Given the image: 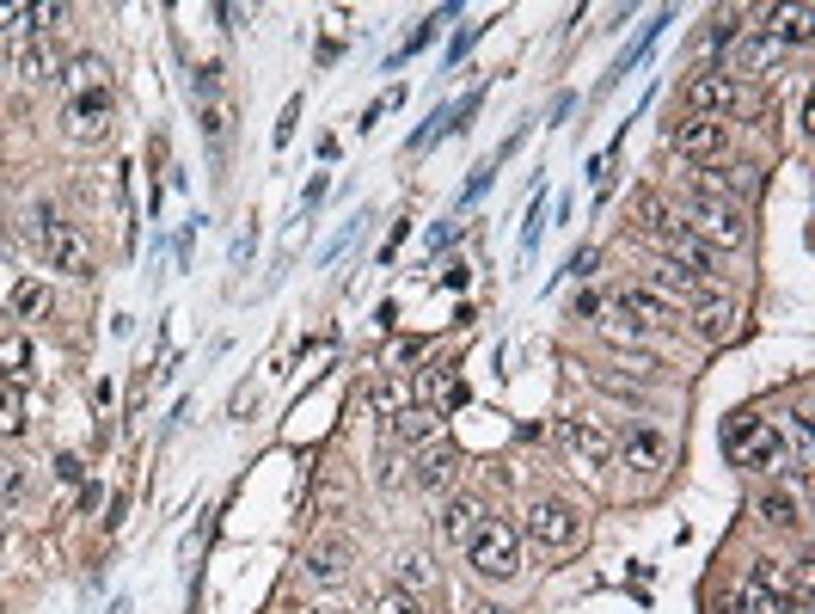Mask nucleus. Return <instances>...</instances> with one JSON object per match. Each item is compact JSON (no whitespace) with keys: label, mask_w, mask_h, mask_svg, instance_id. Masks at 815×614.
Instances as JSON below:
<instances>
[{"label":"nucleus","mask_w":815,"mask_h":614,"mask_svg":"<svg viewBox=\"0 0 815 614\" xmlns=\"http://www.w3.org/2000/svg\"><path fill=\"white\" fill-rule=\"evenodd\" d=\"M723 454L730 468H749V473H785V430L761 412H736L723 424Z\"/></svg>","instance_id":"1"},{"label":"nucleus","mask_w":815,"mask_h":614,"mask_svg":"<svg viewBox=\"0 0 815 614\" xmlns=\"http://www.w3.org/2000/svg\"><path fill=\"white\" fill-rule=\"evenodd\" d=\"M558 442H565L570 473H582V480H601V473L613 468V454H619L613 430H607L601 418H565V424H558Z\"/></svg>","instance_id":"2"},{"label":"nucleus","mask_w":815,"mask_h":614,"mask_svg":"<svg viewBox=\"0 0 815 614\" xmlns=\"http://www.w3.org/2000/svg\"><path fill=\"white\" fill-rule=\"evenodd\" d=\"M681 222H687V234H699V241L711 246V253H730V246L749 241V209L693 197V191H687V203H681Z\"/></svg>","instance_id":"3"},{"label":"nucleus","mask_w":815,"mask_h":614,"mask_svg":"<svg viewBox=\"0 0 815 614\" xmlns=\"http://www.w3.org/2000/svg\"><path fill=\"white\" fill-rule=\"evenodd\" d=\"M582 534H589V516L577 504H565V498H534L527 504V541L534 548L570 553V548H582Z\"/></svg>","instance_id":"4"},{"label":"nucleus","mask_w":815,"mask_h":614,"mask_svg":"<svg viewBox=\"0 0 815 614\" xmlns=\"http://www.w3.org/2000/svg\"><path fill=\"white\" fill-rule=\"evenodd\" d=\"M742 81L730 74V68H699L693 81L681 86V111L687 117H711V123H723V117H736L742 111Z\"/></svg>","instance_id":"5"},{"label":"nucleus","mask_w":815,"mask_h":614,"mask_svg":"<svg viewBox=\"0 0 815 614\" xmlns=\"http://www.w3.org/2000/svg\"><path fill=\"white\" fill-rule=\"evenodd\" d=\"M466 565H473L478 577H491V584H509V577L522 572V534H515L509 522H485V529L466 541Z\"/></svg>","instance_id":"6"},{"label":"nucleus","mask_w":815,"mask_h":614,"mask_svg":"<svg viewBox=\"0 0 815 614\" xmlns=\"http://www.w3.org/2000/svg\"><path fill=\"white\" fill-rule=\"evenodd\" d=\"M43 258H50V270H62V277H93L99 270V253L93 241H86V227L74 222H43Z\"/></svg>","instance_id":"7"},{"label":"nucleus","mask_w":815,"mask_h":614,"mask_svg":"<svg viewBox=\"0 0 815 614\" xmlns=\"http://www.w3.org/2000/svg\"><path fill=\"white\" fill-rule=\"evenodd\" d=\"M687 191L693 197H711V203H749L754 191H761V173L754 166H699L693 178H687Z\"/></svg>","instance_id":"8"},{"label":"nucleus","mask_w":815,"mask_h":614,"mask_svg":"<svg viewBox=\"0 0 815 614\" xmlns=\"http://www.w3.org/2000/svg\"><path fill=\"white\" fill-rule=\"evenodd\" d=\"M669 147L674 154H687V161H705L718 166L723 161V147H730V123H711V117H681L669 130Z\"/></svg>","instance_id":"9"},{"label":"nucleus","mask_w":815,"mask_h":614,"mask_svg":"<svg viewBox=\"0 0 815 614\" xmlns=\"http://www.w3.org/2000/svg\"><path fill=\"white\" fill-rule=\"evenodd\" d=\"M619 454H626V468H631V473L657 480V473L669 468V437H662L657 424H631V437L619 442Z\"/></svg>","instance_id":"10"},{"label":"nucleus","mask_w":815,"mask_h":614,"mask_svg":"<svg viewBox=\"0 0 815 614\" xmlns=\"http://www.w3.org/2000/svg\"><path fill=\"white\" fill-rule=\"evenodd\" d=\"M461 449H447V442H423V454H417V468H411V485L417 492H442V485H454L461 480Z\"/></svg>","instance_id":"11"},{"label":"nucleus","mask_w":815,"mask_h":614,"mask_svg":"<svg viewBox=\"0 0 815 614\" xmlns=\"http://www.w3.org/2000/svg\"><path fill=\"white\" fill-rule=\"evenodd\" d=\"M613 314H626L631 326H674V320H681V307L662 301L657 289H619Z\"/></svg>","instance_id":"12"},{"label":"nucleus","mask_w":815,"mask_h":614,"mask_svg":"<svg viewBox=\"0 0 815 614\" xmlns=\"http://www.w3.org/2000/svg\"><path fill=\"white\" fill-rule=\"evenodd\" d=\"M307 577H313V584H338L343 572H350V541H343V534H326V541H313V548H307Z\"/></svg>","instance_id":"13"},{"label":"nucleus","mask_w":815,"mask_h":614,"mask_svg":"<svg viewBox=\"0 0 815 614\" xmlns=\"http://www.w3.org/2000/svg\"><path fill=\"white\" fill-rule=\"evenodd\" d=\"M785 55H791V43L778 31H754V38H742L736 62H742V74H773V68H785Z\"/></svg>","instance_id":"14"},{"label":"nucleus","mask_w":815,"mask_h":614,"mask_svg":"<svg viewBox=\"0 0 815 614\" xmlns=\"http://www.w3.org/2000/svg\"><path fill=\"white\" fill-rule=\"evenodd\" d=\"M435 430H442V412H430V406H405L399 418H386V437L405 442V449H423V442H435Z\"/></svg>","instance_id":"15"},{"label":"nucleus","mask_w":815,"mask_h":614,"mask_svg":"<svg viewBox=\"0 0 815 614\" xmlns=\"http://www.w3.org/2000/svg\"><path fill=\"white\" fill-rule=\"evenodd\" d=\"M417 393H423V406H430V412H447V406H466V381H461L454 369H442V362L417 375Z\"/></svg>","instance_id":"16"},{"label":"nucleus","mask_w":815,"mask_h":614,"mask_svg":"<svg viewBox=\"0 0 815 614\" xmlns=\"http://www.w3.org/2000/svg\"><path fill=\"white\" fill-rule=\"evenodd\" d=\"M644 289H657L662 301H674V307H681V301H687V307H693V301H705V283H699L693 270L669 265V258H662V265H657V277H650Z\"/></svg>","instance_id":"17"},{"label":"nucleus","mask_w":815,"mask_h":614,"mask_svg":"<svg viewBox=\"0 0 815 614\" xmlns=\"http://www.w3.org/2000/svg\"><path fill=\"white\" fill-rule=\"evenodd\" d=\"M111 123V93L99 86V93H74L68 99V130L74 135H105Z\"/></svg>","instance_id":"18"},{"label":"nucleus","mask_w":815,"mask_h":614,"mask_svg":"<svg viewBox=\"0 0 815 614\" xmlns=\"http://www.w3.org/2000/svg\"><path fill=\"white\" fill-rule=\"evenodd\" d=\"M485 522H491V516H485V504H478V498H454V504L435 516V529H442V541H473Z\"/></svg>","instance_id":"19"},{"label":"nucleus","mask_w":815,"mask_h":614,"mask_svg":"<svg viewBox=\"0 0 815 614\" xmlns=\"http://www.w3.org/2000/svg\"><path fill=\"white\" fill-rule=\"evenodd\" d=\"M754 516H761L766 529H803L797 498H785V492H754Z\"/></svg>","instance_id":"20"},{"label":"nucleus","mask_w":815,"mask_h":614,"mask_svg":"<svg viewBox=\"0 0 815 614\" xmlns=\"http://www.w3.org/2000/svg\"><path fill=\"white\" fill-rule=\"evenodd\" d=\"M393 577H399V590H405V596H430V590H435V565H430V553H399Z\"/></svg>","instance_id":"21"},{"label":"nucleus","mask_w":815,"mask_h":614,"mask_svg":"<svg viewBox=\"0 0 815 614\" xmlns=\"http://www.w3.org/2000/svg\"><path fill=\"white\" fill-rule=\"evenodd\" d=\"M736 320H742V314H736V307H730V301H705V307H699V338H711V345H723V338H730V332H736Z\"/></svg>","instance_id":"22"},{"label":"nucleus","mask_w":815,"mask_h":614,"mask_svg":"<svg viewBox=\"0 0 815 614\" xmlns=\"http://www.w3.org/2000/svg\"><path fill=\"white\" fill-rule=\"evenodd\" d=\"M0 375H7V381H31V345L25 338H0Z\"/></svg>","instance_id":"23"},{"label":"nucleus","mask_w":815,"mask_h":614,"mask_svg":"<svg viewBox=\"0 0 815 614\" xmlns=\"http://www.w3.org/2000/svg\"><path fill=\"white\" fill-rule=\"evenodd\" d=\"M369 406H374V412H381V418H399V412H405V406H411V388H405V381H374Z\"/></svg>","instance_id":"24"},{"label":"nucleus","mask_w":815,"mask_h":614,"mask_svg":"<svg viewBox=\"0 0 815 614\" xmlns=\"http://www.w3.org/2000/svg\"><path fill=\"white\" fill-rule=\"evenodd\" d=\"M68 86H74V93H99V86H105V62H99V55H74Z\"/></svg>","instance_id":"25"},{"label":"nucleus","mask_w":815,"mask_h":614,"mask_svg":"<svg viewBox=\"0 0 815 614\" xmlns=\"http://www.w3.org/2000/svg\"><path fill=\"white\" fill-rule=\"evenodd\" d=\"M13 74H19V81H31V86H38L43 74H50V62H43V50H38V43H19V55H13Z\"/></svg>","instance_id":"26"},{"label":"nucleus","mask_w":815,"mask_h":614,"mask_svg":"<svg viewBox=\"0 0 815 614\" xmlns=\"http://www.w3.org/2000/svg\"><path fill=\"white\" fill-rule=\"evenodd\" d=\"M742 38V13H730V7H723L718 19H711V31H705V43L711 50H730V43Z\"/></svg>","instance_id":"27"},{"label":"nucleus","mask_w":815,"mask_h":614,"mask_svg":"<svg viewBox=\"0 0 815 614\" xmlns=\"http://www.w3.org/2000/svg\"><path fill=\"white\" fill-rule=\"evenodd\" d=\"M601 338H607V345H638V338H644V326H631L626 320V314H601Z\"/></svg>","instance_id":"28"},{"label":"nucleus","mask_w":815,"mask_h":614,"mask_svg":"<svg viewBox=\"0 0 815 614\" xmlns=\"http://www.w3.org/2000/svg\"><path fill=\"white\" fill-rule=\"evenodd\" d=\"M203 135H209V154H221V142H227V105L221 99L203 105Z\"/></svg>","instance_id":"29"},{"label":"nucleus","mask_w":815,"mask_h":614,"mask_svg":"<svg viewBox=\"0 0 815 614\" xmlns=\"http://www.w3.org/2000/svg\"><path fill=\"white\" fill-rule=\"evenodd\" d=\"M43 301H50V289H43L38 277H25V283L13 289V314H43Z\"/></svg>","instance_id":"30"},{"label":"nucleus","mask_w":815,"mask_h":614,"mask_svg":"<svg viewBox=\"0 0 815 614\" xmlns=\"http://www.w3.org/2000/svg\"><path fill=\"white\" fill-rule=\"evenodd\" d=\"M190 93H197L203 105H215V93H221V68H215V62L190 68Z\"/></svg>","instance_id":"31"},{"label":"nucleus","mask_w":815,"mask_h":614,"mask_svg":"<svg viewBox=\"0 0 815 614\" xmlns=\"http://www.w3.org/2000/svg\"><path fill=\"white\" fill-rule=\"evenodd\" d=\"M539 227H546V191H534V203H527V227H522V246H527V253L539 246Z\"/></svg>","instance_id":"32"},{"label":"nucleus","mask_w":815,"mask_h":614,"mask_svg":"<svg viewBox=\"0 0 815 614\" xmlns=\"http://www.w3.org/2000/svg\"><path fill=\"white\" fill-rule=\"evenodd\" d=\"M369 222H374V215H355V222H343V234H331V241H326V253H319V258H326V265H331V258H338L343 246H350V241H355V234H362V227H369Z\"/></svg>","instance_id":"33"},{"label":"nucleus","mask_w":815,"mask_h":614,"mask_svg":"<svg viewBox=\"0 0 815 614\" xmlns=\"http://www.w3.org/2000/svg\"><path fill=\"white\" fill-rule=\"evenodd\" d=\"M374 614H423V602L405 596V590H386V596L374 602Z\"/></svg>","instance_id":"34"},{"label":"nucleus","mask_w":815,"mask_h":614,"mask_svg":"<svg viewBox=\"0 0 815 614\" xmlns=\"http://www.w3.org/2000/svg\"><path fill=\"white\" fill-rule=\"evenodd\" d=\"M595 265H601V253H595V246H577V253H570V265H565V277H582V283H589Z\"/></svg>","instance_id":"35"},{"label":"nucleus","mask_w":815,"mask_h":614,"mask_svg":"<svg viewBox=\"0 0 815 614\" xmlns=\"http://www.w3.org/2000/svg\"><path fill=\"white\" fill-rule=\"evenodd\" d=\"M478 31H485V25H461V31H454V43H447V68H454L466 50H473V43H478Z\"/></svg>","instance_id":"36"},{"label":"nucleus","mask_w":815,"mask_h":614,"mask_svg":"<svg viewBox=\"0 0 815 614\" xmlns=\"http://www.w3.org/2000/svg\"><path fill=\"white\" fill-rule=\"evenodd\" d=\"M55 480H62V485H80V480H86V461H80V454H62V461H55Z\"/></svg>","instance_id":"37"},{"label":"nucleus","mask_w":815,"mask_h":614,"mask_svg":"<svg viewBox=\"0 0 815 614\" xmlns=\"http://www.w3.org/2000/svg\"><path fill=\"white\" fill-rule=\"evenodd\" d=\"M570 314H577V320H601V295H595V289H582L577 301H570Z\"/></svg>","instance_id":"38"},{"label":"nucleus","mask_w":815,"mask_h":614,"mask_svg":"<svg viewBox=\"0 0 815 614\" xmlns=\"http://www.w3.org/2000/svg\"><path fill=\"white\" fill-rule=\"evenodd\" d=\"M423 350H430L423 338H399V345H393V362L405 369V362H417V357H423Z\"/></svg>","instance_id":"39"},{"label":"nucleus","mask_w":815,"mask_h":614,"mask_svg":"<svg viewBox=\"0 0 815 614\" xmlns=\"http://www.w3.org/2000/svg\"><path fill=\"white\" fill-rule=\"evenodd\" d=\"M454 241H461V227H454V222H435L430 227V246H435V253H442V246H454Z\"/></svg>","instance_id":"40"},{"label":"nucleus","mask_w":815,"mask_h":614,"mask_svg":"<svg viewBox=\"0 0 815 614\" xmlns=\"http://www.w3.org/2000/svg\"><path fill=\"white\" fill-rule=\"evenodd\" d=\"M295 117H301V99H289V111H282V123H277V147L295 135Z\"/></svg>","instance_id":"41"},{"label":"nucleus","mask_w":815,"mask_h":614,"mask_svg":"<svg viewBox=\"0 0 815 614\" xmlns=\"http://www.w3.org/2000/svg\"><path fill=\"white\" fill-rule=\"evenodd\" d=\"M19 485H25V473H19V468H13V461H0V492L13 498V492H19Z\"/></svg>","instance_id":"42"},{"label":"nucleus","mask_w":815,"mask_h":614,"mask_svg":"<svg viewBox=\"0 0 815 614\" xmlns=\"http://www.w3.org/2000/svg\"><path fill=\"white\" fill-rule=\"evenodd\" d=\"M466 614H509V608H497V602H473Z\"/></svg>","instance_id":"43"},{"label":"nucleus","mask_w":815,"mask_h":614,"mask_svg":"<svg viewBox=\"0 0 815 614\" xmlns=\"http://www.w3.org/2000/svg\"><path fill=\"white\" fill-rule=\"evenodd\" d=\"M111 614H135V608H130V596H117V602H111Z\"/></svg>","instance_id":"44"},{"label":"nucleus","mask_w":815,"mask_h":614,"mask_svg":"<svg viewBox=\"0 0 815 614\" xmlns=\"http://www.w3.org/2000/svg\"><path fill=\"white\" fill-rule=\"evenodd\" d=\"M13 19H19V7H0V25H13Z\"/></svg>","instance_id":"45"},{"label":"nucleus","mask_w":815,"mask_h":614,"mask_svg":"<svg viewBox=\"0 0 815 614\" xmlns=\"http://www.w3.org/2000/svg\"><path fill=\"white\" fill-rule=\"evenodd\" d=\"M313 614H343V608H313Z\"/></svg>","instance_id":"46"},{"label":"nucleus","mask_w":815,"mask_h":614,"mask_svg":"<svg viewBox=\"0 0 815 614\" xmlns=\"http://www.w3.org/2000/svg\"><path fill=\"white\" fill-rule=\"evenodd\" d=\"M0 541H7V516H0Z\"/></svg>","instance_id":"47"},{"label":"nucleus","mask_w":815,"mask_h":614,"mask_svg":"<svg viewBox=\"0 0 815 614\" xmlns=\"http://www.w3.org/2000/svg\"><path fill=\"white\" fill-rule=\"evenodd\" d=\"M0 393H7V388H0Z\"/></svg>","instance_id":"48"},{"label":"nucleus","mask_w":815,"mask_h":614,"mask_svg":"<svg viewBox=\"0 0 815 614\" xmlns=\"http://www.w3.org/2000/svg\"><path fill=\"white\" fill-rule=\"evenodd\" d=\"M0 338H7V332H0Z\"/></svg>","instance_id":"49"}]
</instances>
